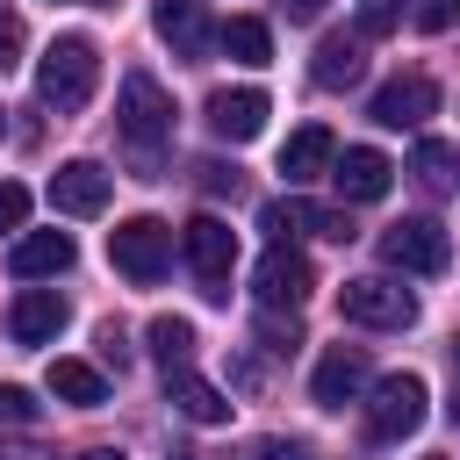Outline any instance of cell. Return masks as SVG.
<instances>
[{
  "mask_svg": "<svg viewBox=\"0 0 460 460\" xmlns=\"http://www.w3.org/2000/svg\"><path fill=\"white\" fill-rule=\"evenodd\" d=\"M93 86H101V50L86 43V36H58L43 58H36V93H43V108H86L93 101Z\"/></svg>",
  "mask_w": 460,
  "mask_h": 460,
  "instance_id": "cell-1",
  "label": "cell"
},
{
  "mask_svg": "<svg viewBox=\"0 0 460 460\" xmlns=\"http://www.w3.org/2000/svg\"><path fill=\"white\" fill-rule=\"evenodd\" d=\"M115 129H122V144H137V151H144V165H151V158H158V144L172 137V93H165L151 72H122Z\"/></svg>",
  "mask_w": 460,
  "mask_h": 460,
  "instance_id": "cell-2",
  "label": "cell"
},
{
  "mask_svg": "<svg viewBox=\"0 0 460 460\" xmlns=\"http://www.w3.org/2000/svg\"><path fill=\"white\" fill-rule=\"evenodd\" d=\"M108 259H115V273H122V280L151 288V280L172 266V230H165L158 216H129V223H115V230H108Z\"/></svg>",
  "mask_w": 460,
  "mask_h": 460,
  "instance_id": "cell-3",
  "label": "cell"
},
{
  "mask_svg": "<svg viewBox=\"0 0 460 460\" xmlns=\"http://www.w3.org/2000/svg\"><path fill=\"white\" fill-rule=\"evenodd\" d=\"M180 252H187V266L201 273V295H208V302H230V266H237V230H230L223 216H194V223L180 230Z\"/></svg>",
  "mask_w": 460,
  "mask_h": 460,
  "instance_id": "cell-4",
  "label": "cell"
},
{
  "mask_svg": "<svg viewBox=\"0 0 460 460\" xmlns=\"http://www.w3.org/2000/svg\"><path fill=\"white\" fill-rule=\"evenodd\" d=\"M338 316L367 323V331H402V323H417V295L395 288V280H381V273H367V280L338 288Z\"/></svg>",
  "mask_w": 460,
  "mask_h": 460,
  "instance_id": "cell-5",
  "label": "cell"
},
{
  "mask_svg": "<svg viewBox=\"0 0 460 460\" xmlns=\"http://www.w3.org/2000/svg\"><path fill=\"white\" fill-rule=\"evenodd\" d=\"M424 402H431V388L417 374H381L374 381V402H367V438H381V446L410 438L424 424Z\"/></svg>",
  "mask_w": 460,
  "mask_h": 460,
  "instance_id": "cell-6",
  "label": "cell"
},
{
  "mask_svg": "<svg viewBox=\"0 0 460 460\" xmlns=\"http://www.w3.org/2000/svg\"><path fill=\"white\" fill-rule=\"evenodd\" d=\"M381 259L402 266V273H446L453 244H446V230H438L431 216H402V223L381 230Z\"/></svg>",
  "mask_w": 460,
  "mask_h": 460,
  "instance_id": "cell-7",
  "label": "cell"
},
{
  "mask_svg": "<svg viewBox=\"0 0 460 460\" xmlns=\"http://www.w3.org/2000/svg\"><path fill=\"white\" fill-rule=\"evenodd\" d=\"M252 288H259L266 309H302L309 288H316V266H309L295 244H266V259L252 266Z\"/></svg>",
  "mask_w": 460,
  "mask_h": 460,
  "instance_id": "cell-8",
  "label": "cell"
},
{
  "mask_svg": "<svg viewBox=\"0 0 460 460\" xmlns=\"http://www.w3.org/2000/svg\"><path fill=\"white\" fill-rule=\"evenodd\" d=\"M108 194H115V172H108L101 158H65V165L50 172V208H58V216H101Z\"/></svg>",
  "mask_w": 460,
  "mask_h": 460,
  "instance_id": "cell-9",
  "label": "cell"
},
{
  "mask_svg": "<svg viewBox=\"0 0 460 460\" xmlns=\"http://www.w3.org/2000/svg\"><path fill=\"white\" fill-rule=\"evenodd\" d=\"M367 381H374L367 345H331V352L316 359V374H309V395H316V410H345V402H359Z\"/></svg>",
  "mask_w": 460,
  "mask_h": 460,
  "instance_id": "cell-10",
  "label": "cell"
},
{
  "mask_svg": "<svg viewBox=\"0 0 460 460\" xmlns=\"http://www.w3.org/2000/svg\"><path fill=\"white\" fill-rule=\"evenodd\" d=\"M431 108H438V86H431L424 72H402V79H388V86L367 101V115H374L381 129H424Z\"/></svg>",
  "mask_w": 460,
  "mask_h": 460,
  "instance_id": "cell-11",
  "label": "cell"
},
{
  "mask_svg": "<svg viewBox=\"0 0 460 460\" xmlns=\"http://www.w3.org/2000/svg\"><path fill=\"white\" fill-rule=\"evenodd\" d=\"M208 129L223 137V144H252L259 129H266V115H273V101L259 93V86H223V93H208Z\"/></svg>",
  "mask_w": 460,
  "mask_h": 460,
  "instance_id": "cell-12",
  "label": "cell"
},
{
  "mask_svg": "<svg viewBox=\"0 0 460 460\" xmlns=\"http://www.w3.org/2000/svg\"><path fill=\"white\" fill-rule=\"evenodd\" d=\"M331 180H338V194H345V201H381V194L395 187V165H388L374 144H352V151H338V158H331Z\"/></svg>",
  "mask_w": 460,
  "mask_h": 460,
  "instance_id": "cell-13",
  "label": "cell"
},
{
  "mask_svg": "<svg viewBox=\"0 0 460 460\" xmlns=\"http://www.w3.org/2000/svg\"><path fill=\"white\" fill-rule=\"evenodd\" d=\"M65 295L58 288H22L14 295V309H7V331H14V345H50L58 331H65Z\"/></svg>",
  "mask_w": 460,
  "mask_h": 460,
  "instance_id": "cell-14",
  "label": "cell"
},
{
  "mask_svg": "<svg viewBox=\"0 0 460 460\" xmlns=\"http://www.w3.org/2000/svg\"><path fill=\"white\" fill-rule=\"evenodd\" d=\"M72 259H79L72 230H29V237H14V252H7L14 280H50V273H65Z\"/></svg>",
  "mask_w": 460,
  "mask_h": 460,
  "instance_id": "cell-15",
  "label": "cell"
},
{
  "mask_svg": "<svg viewBox=\"0 0 460 460\" xmlns=\"http://www.w3.org/2000/svg\"><path fill=\"white\" fill-rule=\"evenodd\" d=\"M165 402H172L180 417H194V424H230V395H223L216 381H201L194 367H172V374H165Z\"/></svg>",
  "mask_w": 460,
  "mask_h": 460,
  "instance_id": "cell-16",
  "label": "cell"
},
{
  "mask_svg": "<svg viewBox=\"0 0 460 460\" xmlns=\"http://www.w3.org/2000/svg\"><path fill=\"white\" fill-rule=\"evenodd\" d=\"M151 22H158V36H165L180 58H201V50L216 43V29H208V7H201V0H158V7H151Z\"/></svg>",
  "mask_w": 460,
  "mask_h": 460,
  "instance_id": "cell-17",
  "label": "cell"
},
{
  "mask_svg": "<svg viewBox=\"0 0 460 460\" xmlns=\"http://www.w3.org/2000/svg\"><path fill=\"white\" fill-rule=\"evenodd\" d=\"M331 158H338V144H331V129H323V122H309V129H295V137L280 144V172H288V187L323 180V172H331Z\"/></svg>",
  "mask_w": 460,
  "mask_h": 460,
  "instance_id": "cell-18",
  "label": "cell"
},
{
  "mask_svg": "<svg viewBox=\"0 0 460 460\" xmlns=\"http://www.w3.org/2000/svg\"><path fill=\"white\" fill-rule=\"evenodd\" d=\"M359 72H367V43H359V36H345V29H338V36H323V43H316V58H309V79H316V86H352Z\"/></svg>",
  "mask_w": 460,
  "mask_h": 460,
  "instance_id": "cell-19",
  "label": "cell"
},
{
  "mask_svg": "<svg viewBox=\"0 0 460 460\" xmlns=\"http://www.w3.org/2000/svg\"><path fill=\"white\" fill-rule=\"evenodd\" d=\"M50 395L58 402H79V410H101L108 402V381H101V367H86V359H50Z\"/></svg>",
  "mask_w": 460,
  "mask_h": 460,
  "instance_id": "cell-20",
  "label": "cell"
},
{
  "mask_svg": "<svg viewBox=\"0 0 460 460\" xmlns=\"http://www.w3.org/2000/svg\"><path fill=\"white\" fill-rule=\"evenodd\" d=\"M216 43H223L237 65H273V29H266L259 14H230V22L216 29Z\"/></svg>",
  "mask_w": 460,
  "mask_h": 460,
  "instance_id": "cell-21",
  "label": "cell"
},
{
  "mask_svg": "<svg viewBox=\"0 0 460 460\" xmlns=\"http://www.w3.org/2000/svg\"><path fill=\"white\" fill-rule=\"evenodd\" d=\"M144 345H151V359L172 374V367L194 359V323H187V316H151V323H144Z\"/></svg>",
  "mask_w": 460,
  "mask_h": 460,
  "instance_id": "cell-22",
  "label": "cell"
},
{
  "mask_svg": "<svg viewBox=\"0 0 460 460\" xmlns=\"http://www.w3.org/2000/svg\"><path fill=\"white\" fill-rule=\"evenodd\" d=\"M280 208H288V230H309V237L352 244V216H345V208H316V201H280Z\"/></svg>",
  "mask_w": 460,
  "mask_h": 460,
  "instance_id": "cell-23",
  "label": "cell"
},
{
  "mask_svg": "<svg viewBox=\"0 0 460 460\" xmlns=\"http://www.w3.org/2000/svg\"><path fill=\"white\" fill-rule=\"evenodd\" d=\"M402 29V0H359V43L367 36H395Z\"/></svg>",
  "mask_w": 460,
  "mask_h": 460,
  "instance_id": "cell-24",
  "label": "cell"
},
{
  "mask_svg": "<svg viewBox=\"0 0 460 460\" xmlns=\"http://www.w3.org/2000/svg\"><path fill=\"white\" fill-rule=\"evenodd\" d=\"M410 22H417L424 36H446V29L460 22V0H410Z\"/></svg>",
  "mask_w": 460,
  "mask_h": 460,
  "instance_id": "cell-25",
  "label": "cell"
},
{
  "mask_svg": "<svg viewBox=\"0 0 460 460\" xmlns=\"http://www.w3.org/2000/svg\"><path fill=\"white\" fill-rule=\"evenodd\" d=\"M446 165H453V151H446V144H431V137H424V144H417V172H424V187H446V180H453V172H446Z\"/></svg>",
  "mask_w": 460,
  "mask_h": 460,
  "instance_id": "cell-26",
  "label": "cell"
},
{
  "mask_svg": "<svg viewBox=\"0 0 460 460\" xmlns=\"http://www.w3.org/2000/svg\"><path fill=\"white\" fill-rule=\"evenodd\" d=\"M22 223H29V187L0 180V230H22Z\"/></svg>",
  "mask_w": 460,
  "mask_h": 460,
  "instance_id": "cell-27",
  "label": "cell"
},
{
  "mask_svg": "<svg viewBox=\"0 0 460 460\" xmlns=\"http://www.w3.org/2000/svg\"><path fill=\"white\" fill-rule=\"evenodd\" d=\"M259 338H266L273 352H295V345H302V331H295V316L280 323V309H266V316H259Z\"/></svg>",
  "mask_w": 460,
  "mask_h": 460,
  "instance_id": "cell-28",
  "label": "cell"
},
{
  "mask_svg": "<svg viewBox=\"0 0 460 460\" xmlns=\"http://www.w3.org/2000/svg\"><path fill=\"white\" fill-rule=\"evenodd\" d=\"M0 417H7V424H36V395L14 388V381H0Z\"/></svg>",
  "mask_w": 460,
  "mask_h": 460,
  "instance_id": "cell-29",
  "label": "cell"
},
{
  "mask_svg": "<svg viewBox=\"0 0 460 460\" xmlns=\"http://www.w3.org/2000/svg\"><path fill=\"white\" fill-rule=\"evenodd\" d=\"M7 65H22V14L0 0V72H7Z\"/></svg>",
  "mask_w": 460,
  "mask_h": 460,
  "instance_id": "cell-30",
  "label": "cell"
},
{
  "mask_svg": "<svg viewBox=\"0 0 460 460\" xmlns=\"http://www.w3.org/2000/svg\"><path fill=\"white\" fill-rule=\"evenodd\" d=\"M244 460H309V446H302V438H252Z\"/></svg>",
  "mask_w": 460,
  "mask_h": 460,
  "instance_id": "cell-31",
  "label": "cell"
},
{
  "mask_svg": "<svg viewBox=\"0 0 460 460\" xmlns=\"http://www.w3.org/2000/svg\"><path fill=\"white\" fill-rule=\"evenodd\" d=\"M194 172H201L208 194H237V165H216V158H208V165H194Z\"/></svg>",
  "mask_w": 460,
  "mask_h": 460,
  "instance_id": "cell-32",
  "label": "cell"
},
{
  "mask_svg": "<svg viewBox=\"0 0 460 460\" xmlns=\"http://www.w3.org/2000/svg\"><path fill=\"white\" fill-rule=\"evenodd\" d=\"M280 14H288V22H316V14H323V0H280Z\"/></svg>",
  "mask_w": 460,
  "mask_h": 460,
  "instance_id": "cell-33",
  "label": "cell"
},
{
  "mask_svg": "<svg viewBox=\"0 0 460 460\" xmlns=\"http://www.w3.org/2000/svg\"><path fill=\"white\" fill-rule=\"evenodd\" d=\"M79 460H122V453H115V446H93V453H79Z\"/></svg>",
  "mask_w": 460,
  "mask_h": 460,
  "instance_id": "cell-34",
  "label": "cell"
},
{
  "mask_svg": "<svg viewBox=\"0 0 460 460\" xmlns=\"http://www.w3.org/2000/svg\"><path fill=\"white\" fill-rule=\"evenodd\" d=\"M453 424H460V395H453Z\"/></svg>",
  "mask_w": 460,
  "mask_h": 460,
  "instance_id": "cell-35",
  "label": "cell"
},
{
  "mask_svg": "<svg viewBox=\"0 0 460 460\" xmlns=\"http://www.w3.org/2000/svg\"><path fill=\"white\" fill-rule=\"evenodd\" d=\"M172 460H201V453H172Z\"/></svg>",
  "mask_w": 460,
  "mask_h": 460,
  "instance_id": "cell-36",
  "label": "cell"
},
{
  "mask_svg": "<svg viewBox=\"0 0 460 460\" xmlns=\"http://www.w3.org/2000/svg\"><path fill=\"white\" fill-rule=\"evenodd\" d=\"M453 359H460V338H453Z\"/></svg>",
  "mask_w": 460,
  "mask_h": 460,
  "instance_id": "cell-37",
  "label": "cell"
},
{
  "mask_svg": "<svg viewBox=\"0 0 460 460\" xmlns=\"http://www.w3.org/2000/svg\"><path fill=\"white\" fill-rule=\"evenodd\" d=\"M0 129H7V108H0Z\"/></svg>",
  "mask_w": 460,
  "mask_h": 460,
  "instance_id": "cell-38",
  "label": "cell"
},
{
  "mask_svg": "<svg viewBox=\"0 0 460 460\" xmlns=\"http://www.w3.org/2000/svg\"><path fill=\"white\" fill-rule=\"evenodd\" d=\"M93 7H108V0H93Z\"/></svg>",
  "mask_w": 460,
  "mask_h": 460,
  "instance_id": "cell-39",
  "label": "cell"
},
{
  "mask_svg": "<svg viewBox=\"0 0 460 460\" xmlns=\"http://www.w3.org/2000/svg\"><path fill=\"white\" fill-rule=\"evenodd\" d=\"M431 460H438V453H431Z\"/></svg>",
  "mask_w": 460,
  "mask_h": 460,
  "instance_id": "cell-40",
  "label": "cell"
}]
</instances>
